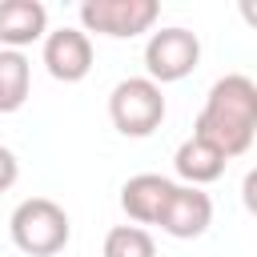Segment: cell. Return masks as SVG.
Masks as SVG:
<instances>
[{
    "instance_id": "6da1fadb",
    "label": "cell",
    "mask_w": 257,
    "mask_h": 257,
    "mask_svg": "<svg viewBox=\"0 0 257 257\" xmlns=\"http://www.w3.org/2000/svg\"><path fill=\"white\" fill-rule=\"evenodd\" d=\"M193 137L209 141L225 161L249 153L257 137V84L245 72H225L221 80H213L197 112Z\"/></svg>"
},
{
    "instance_id": "7a4b0ae2",
    "label": "cell",
    "mask_w": 257,
    "mask_h": 257,
    "mask_svg": "<svg viewBox=\"0 0 257 257\" xmlns=\"http://www.w3.org/2000/svg\"><path fill=\"white\" fill-rule=\"evenodd\" d=\"M8 237L28 257H52L68 245L72 221L52 197H24L8 217Z\"/></svg>"
},
{
    "instance_id": "3957f363",
    "label": "cell",
    "mask_w": 257,
    "mask_h": 257,
    "mask_svg": "<svg viewBox=\"0 0 257 257\" xmlns=\"http://www.w3.org/2000/svg\"><path fill=\"white\" fill-rule=\"evenodd\" d=\"M165 112H169L165 92L149 76H124L108 92V120L120 137H153Z\"/></svg>"
},
{
    "instance_id": "277c9868",
    "label": "cell",
    "mask_w": 257,
    "mask_h": 257,
    "mask_svg": "<svg viewBox=\"0 0 257 257\" xmlns=\"http://www.w3.org/2000/svg\"><path fill=\"white\" fill-rule=\"evenodd\" d=\"M197 64H201V40H197V32H189L181 24L149 32V40H145V76L153 84H177Z\"/></svg>"
},
{
    "instance_id": "5b68a950",
    "label": "cell",
    "mask_w": 257,
    "mask_h": 257,
    "mask_svg": "<svg viewBox=\"0 0 257 257\" xmlns=\"http://www.w3.org/2000/svg\"><path fill=\"white\" fill-rule=\"evenodd\" d=\"M157 16H161L157 0H84L80 4V32L133 40L141 32H153Z\"/></svg>"
},
{
    "instance_id": "8992f818",
    "label": "cell",
    "mask_w": 257,
    "mask_h": 257,
    "mask_svg": "<svg viewBox=\"0 0 257 257\" xmlns=\"http://www.w3.org/2000/svg\"><path fill=\"white\" fill-rule=\"evenodd\" d=\"M157 225H161V233H169L177 241H193L213 225V197L193 185H173Z\"/></svg>"
},
{
    "instance_id": "52a82bcc",
    "label": "cell",
    "mask_w": 257,
    "mask_h": 257,
    "mask_svg": "<svg viewBox=\"0 0 257 257\" xmlns=\"http://www.w3.org/2000/svg\"><path fill=\"white\" fill-rule=\"evenodd\" d=\"M44 68H48V76L52 80H64V84H76V80H84L88 72H92V40H88V32H80V28H52L48 36H44Z\"/></svg>"
},
{
    "instance_id": "ba28073f",
    "label": "cell",
    "mask_w": 257,
    "mask_h": 257,
    "mask_svg": "<svg viewBox=\"0 0 257 257\" xmlns=\"http://www.w3.org/2000/svg\"><path fill=\"white\" fill-rule=\"evenodd\" d=\"M48 36V8L40 0H0V48L24 52Z\"/></svg>"
},
{
    "instance_id": "9c48e42d",
    "label": "cell",
    "mask_w": 257,
    "mask_h": 257,
    "mask_svg": "<svg viewBox=\"0 0 257 257\" xmlns=\"http://www.w3.org/2000/svg\"><path fill=\"white\" fill-rule=\"evenodd\" d=\"M173 185H177V181H169V177H161V173H137V177H128V181L120 185V209H124L128 221L141 225V229H145V225H157V217H161Z\"/></svg>"
},
{
    "instance_id": "30bf717a",
    "label": "cell",
    "mask_w": 257,
    "mask_h": 257,
    "mask_svg": "<svg viewBox=\"0 0 257 257\" xmlns=\"http://www.w3.org/2000/svg\"><path fill=\"white\" fill-rule=\"evenodd\" d=\"M225 165H229V161H225L209 141H201V137H185V141L177 145V153H173V169H177L181 185H193V189L213 185V181L225 173Z\"/></svg>"
},
{
    "instance_id": "8fae6325",
    "label": "cell",
    "mask_w": 257,
    "mask_h": 257,
    "mask_svg": "<svg viewBox=\"0 0 257 257\" xmlns=\"http://www.w3.org/2000/svg\"><path fill=\"white\" fill-rule=\"evenodd\" d=\"M32 92V64L24 52L0 48V112H16L24 108Z\"/></svg>"
},
{
    "instance_id": "7c38bea8",
    "label": "cell",
    "mask_w": 257,
    "mask_h": 257,
    "mask_svg": "<svg viewBox=\"0 0 257 257\" xmlns=\"http://www.w3.org/2000/svg\"><path fill=\"white\" fill-rule=\"evenodd\" d=\"M100 257H157V241L141 225H116L108 229Z\"/></svg>"
},
{
    "instance_id": "4fadbf2b",
    "label": "cell",
    "mask_w": 257,
    "mask_h": 257,
    "mask_svg": "<svg viewBox=\"0 0 257 257\" xmlns=\"http://www.w3.org/2000/svg\"><path fill=\"white\" fill-rule=\"evenodd\" d=\"M16 177H20V161L8 145H0V193H8L16 185Z\"/></svg>"
}]
</instances>
